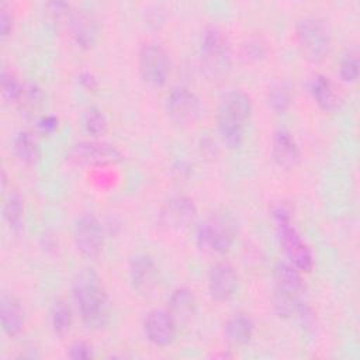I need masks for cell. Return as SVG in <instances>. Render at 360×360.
<instances>
[{
    "mask_svg": "<svg viewBox=\"0 0 360 360\" xmlns=\"http://www.w3.org/2000/svg\"><path fill=\"white\" fill-rule=\"evenodd\" d=\"M66 356L73 360H84L93 357V346L86 340H73L66 352Z\"/></svg>",
    "mask_w": 360,
    "mask_h": 360,
    "instance_id": "obj_30",
    "label": "cell"
},
{
    "mask_svg": "<svg viewBox=\"0 0 360 360\" xmlns=\"http://www.w3.org/2000/svg\"><path fill=\"white\" fill-rule=\"evenodd\" d=\"M42 98H44V96H42L41 89L35 83L27 82V83H22V89H21V93L18 96L15 105L18 107V110L21 112L32 114L42 104Z\"/></svg>",
    "mask_w": 360,
    "mask_h": 360,
    "instance_id": "obj_26",
    "label": "cell"
},
{
    "mask_svg": "<svg viewBox=\"0 0 360 360\" xmlns=\"http://www.w3.org/2000/svg\"><path fill=\"white\" fill-rule=\"evenodd\" d=\"M271 217L276 225L280 246L287 257V262L301 273L311 271L314 266L311 248L304 240L298 229L292 225L288 208L283 204H277L271 210Z\"/></svg>",
    "mask_w": 360,
    "mask_h": 360,
    "instance_id": "obj_3",
    "label": "cell"
},
{
    "mask_svg": "<svg viewBox=\"0 0 360 360\" xmlns=\"http://www.w3.org/2000/svg\"><path fill=\"white\" fill-rule=\"evenodd\" d=\"M166 111L174 124L180 127H190L201 118L202 103L188 87L176 86L167 94Z\"/></svg>",
    "mask_w": 360,
    "mask_h": 360,
    "instance_id": "obj_9",
    "label": "cell"
},
{
    "mask_svg": "<svg viewBox=\"0 0 360 360\" xmlns=\"http://www.w3.org/2000/svg\"><path fill=\"white\" fill-rule=\"evenodd\" d=\"M301 274L288 262H278L274 266V291L271 300L276 314L281 318H288L304 307L305 284Z\"/></svg>",
    "mask_w": 360,
    "mask_h": 360,
    "instance_id": "obj_4",
    "label": "cell"
},
{
    "mask_svg": "<svg viewBox=\"0 0 360 360\" xmlns=\"http://www.w3.org/2000/svg\"><path fill=\"white\" fill-rule=\"evenodd\" d=\"M13 150L15 158L27 165H35L41 158V149L37 138L28 131H20L13 141Z\"/></svg>",
    "mask_w": 360,
    "mask_h": 360,
    "instance_id": "obj_22",
    "label": "cell"
},
{
    "mask_svg": "<svg viewBox=\"0 0 360 360\" xmlns=\"http://www.w3.org/2000/svg\"><path fill=\"white\" fill-rule=\"evenodd\" d=\"M77 80L80 83L82 87H84L86 90H94L97 89V79L93 73L90 72H82L79 76H77Z\"/></svg>",
    "mask_w": 360,
    "mask_h": 360,
    "instance_id": "obj_34",
    "label": "cell"
},
{
    "mask_svg": "<svg viewBox=\"0 0 360 360\" xmlns=\"http://www.w3.org/2000/svg\"><path fill=\"white\" fill-rule=\"evenodd\" d=\"M266 56V46L259 41H248L242 46V58L248 62H259Z\"/></svg>",
    "mask_w": 360,
    "mask_h": 360,
    "instance_id": "obj_31",
    "label": "cell"
},
{
    "mask_svg": "<svg viewBox=\"0 0 360 360\" xmlns=\"http://www.w3.org/2000/svg\"><path fill=\"white\" fill-rule=\"evenodd\" d=\"M197 307V300L193 290L187 287H177L172 291L167 300V309L173 314L176 319L188 318L194 314Z\"/></svg>",
    "mask_w": 360,
    "mask_h": 360,
    "instance_id": "obj_23",
    "label": "cell"
},
{
    "mask_svg": "<svg viewBox=\"0 0 360 360\" xmlns=\"http://www.w3.org/2000/svg\"><path fill=\"white\" fill-rule=\"evenodd\" d=\"M82 127L87 135L97 138L105 134L108 128V120L105 114L97 107H89L82 114Z\"/></svg>",
    "mask_w": 360,
    "mask_h": 360,
    "instance_id": "obj_25",
    "label": "cell"
},
{
    "mask_svg": "<svg viewBox=\"0 0 360 360\" xmlns=\"http://www.w3.org/2000/svg\"><path fill=\"white\" fill-rule=\"evenodd\" d=\"M3 218L13 233L18 235L22 232L25 224V205L22 195L17 190L10 191L6 197L3 204Z\"/></svg>",
    "mask_w": 360,
    "mask_h": 360,
    "instance_id": "obj_20",
    "label": "cell"
},
{
    "mask_svg": "<svg viewBox=\"0 0 360 360\" xmlns=\"http://www.w3.org/2000/svg\"><path fill=\"white\" fill-rule=\"evenodd\" d=\"M129 280L139 292L150 291L158 281V264L148 253H136L129 262Z\"/></svg>",
    "mask_w": 360,
    "mask_h": 360,
    "instance_id": "obj_17",
    "label": "cell"
},
{
    "mask_svg": "<svg viewBox=\"0 0 360 360\" xmlns=\"http://www.w3.org/2000/svg\"><path fill=\"white\" fill-rule=\"evenodd\" d=\"M138 69L142 80L150 87H163L170 75L166 51L156 44H145L138 53Z\"/></svg>",
    "mask_w": 360,
    "mask_h": 360,
    "instance_id": "obj_10",
    "label": "cell"
},
{
    "mask_svg": "<svg viewBox=\"0 0 360 360\" xmlns=\"http://www.w3.org/2000/svg\"><path fill=\"white\" fill-rule=\"evenodd\" d=\"M0 87L3 98L8 103L15 104L18 100V96L22 89V83L17 79V76L7 69H3L0 73Z\"/></svg>",
    "mask_w": 360,
    "mask_h": 360,
    "instance_id": "obj_27",
    "label": "cell"
},
{
    "mask_svg": "<svg viewBox=\"0 0 360 360\" xmlns=\"http://www.w3.org/2000/svg\"><path fill=\"white\" fill-rule=\"evenodd\" d=\"M195 243L200 250L215 255H225L233 245V231L226 221L211 218L198 225Z\"/></svg>",
    "mask_w": 360,
    "mask_h": 360,
    "instance_id": "obj_11",
    "label": "cell"
},
{
    "mask_svg": "<svg viewBox=\"0 0 360 360\" xmlns=\"http://www.w3.org/2000/svg\"><path fill=\"white\" fill-rule=\"evenodd\" d=\"M72 323L73 316L70 307L63 300H56L49 309V325L52 332L59 338H65L69 335Z\"/></svg>",
    "mask_w": 360,
    "mask_h": 360,
    "instance_id": "obj_24",
    "label": "cell"
},
{
    "mask_svg": "<svg viewBox=\"0 0 360 360\" xmlns=\"http://www.w3.org/2000/svg\"><path fill=\"white\" fill-rule=\"evenodd\" d=\"M59 125V120L58 117L48 114V115H42L38 121H37V128L41 134L44 135H52Z\"/></svg>",
    "mask_w": 360,
    "mask_h": 360,
    "instance_id": "obj_33",
    "label": "cell"
},
{
    "mask_svg": "<svg viewBox=\"0 0 360 360\" xmlns=\"http://www.w3.org/2000/svg\"><path fill=\"white\" fill-rule=\"evenodd\" d=\"M72 297L86 328L101 330L108 326L112 315L111 301L94 271L83 270L76 276Z\"/></svg>",
    "mask_w": 360,
    "mask_h": 360,
    "instance_id": "obj_1",
    "label": "cell"
},
{
    "mask_svg": "<svg viewBox=\"0 0 360 360\" xmlns=\"http://www.w3.org/2000/svg\"><path fill=\"white\" fill-rule=\"evenodd\" d=\"M253 112L250 97L242 90L226 91L218 104L217 127L224 145L238 149L245 139V128Z\"/></svg>",
    "mask_w": 360,
    "mask_h": 360,
    "instance_id": "obj_2",
    "label": "cell"
},
{
    "mask_svg": "<svg viewBox=\"0 0 360 360\" xmlns=\"http://www.w3.org/2000/svg\"><path fill=\"white\" fill-rule=\"evenodd\" d=\"M201 68L211 80L224 79L232 66L231 46L224 32L217 27H208L201 38Z\"/></svg>",
    "mask_w": 360,
    "mask_h": 360,
    "instance_id": "obj_6",
    "label": "cell"
},
{
    "mask_svg": "<svg viewBox=\"0 0 360 360\" xmlns=\"http://www.w3.org/2000/svg\"><path fill=\"white\" fill-rule=\"evenodd\" d=\"M1 329L8 338H17L25 328V314L21 302L13 295L3 292L0 298Z\"/></svg>",
    "mask_w": 360,
    "mask_h": 360,
    "instance_id": "obj_18",
    "label": "cell"
},
{
    "mask_svg": "<svg viewBox=\"0 0 360 360\" xmlns=\"http://www.w3.org/2000/svg\"><path fill=\"white\" fill-rule=\"evenodd\" d=\"M359 72H360V63H359L357 53L350 51L340 60V65H339L340 79L346 83H354L359 79Z\"/></svg>",
    "mask_w": 360,
    "mask_h": 360,
    "instance_id": "obj_28",
    "label": "cell"
},
{
    "mask_svg": "<svg viewBox=\"0 0 360 360\" xmlns=\"http://www.w3.org/2000/svg\"><path fill=\"white\" fill-rule=\"evenodd\" d=\"M269 105L277 111V112H283L288 108L290 103H291V98H290V94L287 90L281 89V87H277V89H273L270 93H269Z\"/></svg>",
    "mask_w": 360,
    "mask_h": 360,
    "instance_id": "obj_29",
    "label": "cell"
},
{
    "mask_svg": "<svg viewBox=\"0 0 360 360\" xmlns=\"http://www.w3.org/2000/svg\"><path fill=\"white\" fill-rule=\"evenodd\" d=\"M271 158L274 163L284 170H292L300 165V148L288 129L280 128L274 132L271 139Z\"/></svg>",
    "mask_w": 360,
    "mask_h": 360,
    "instance_id": "obj_16",
    "label": "cell"
},
{
    "mask_svg": "<svg viewBox=\"0 0 360 360\" xmlns=\"http://www.w3.org/2000/svg\"><path fill=\"white\" fill-rule=\"evenodd\" d=\"M239 283V274L229 262H217L208 270V294L212 300L218 302L229 301L238 292Z\"/></svg>",
    "mask_w": 360,
    "mask_h": 360,
    "instance_id": "obj_13",
    "label": "cell"
},
{
    "mask_svg": "<svg viewBox=\"0 0 360 360\" xmlns=\"http://www.w3.org/2000/svg\"><path fill=\"white\" fill-rule=\"evenodd\" d=\"M146 340L156 347L172 345L177 336V319L167 308L150 309L142 322Z\"/></svg>",
    "mask_w": 360,
    "mask_h": 360,
    "instance_id": "obj_12",
    "label": "cell"
},
{
    "mask_svg": "<svg viewBox=\"0 0 360 360\" xmlns=\"http://www.w3.org/2000/svg\"><path fill=\"white\" fill-rule=\"evenodd\" d=\"M295 39L300 53L311 63H321L330 53V31L319 17H301L295 25Z\"/></svg>",
    "mask_w": 360,
    "mask_h": 360,
    "instance_id": "obj_5",
    "label": "cell"
},
{
    "mask_svg": "<svg viewBox=\"0 0 360 360\" xmlns=\"http://www.w3.org/2000/svg\"><path fill=\"white\" fill-rule=\"evenodd\" d=\"M72 236L75 246L83 256L89 259H96L101 255L105 233L103 224L94 214H80L73 222Z\"/></svg>",
    "mask_w": 360,
    "mask_h": 360,
    "instance_id": "obj_8",
    "label": "cell"
},
{
    "mask_svg": "<svg viewBox=\"0 0 360 360\" xmlns=\"http://www.w3.org/2000/svg\"><path fill=\"white\" fill-rule=\"evenodd\" d=\"M14 27V17L11 10L7 7V4L0 6V37L1 39H6L11 35Z\"/></svg>",
    "mask_w": 360,
    "mask_h": 360,
    "instance_id": "obj_32",
    "label": "cell"
},
{
    "mask_svg": "<svg viewBox=\"0 0 360 360\" xmlns=\"http://www.w3.org/2000/svg\"><path fill=\"white\" fill-rule=\"evenodd\" d=\"M197 217L194 201L184 195L169 198L160 210V221L169 229L180 231L190 226Z\"/></svg>",
    "mask_w": 360,
    "mask_h": 360,
    "instance_id": "obj_15",
    "label": "cell"
},
{
    "mask_svg": "<svg viewBox=\"0 0 360 360\" xmlns=\"http://www.w3.org/2000/svg\"><path fill=\"white\" fill-rule=\"evenodd\" d=\"M255 333V322L245 314L231 316L224 325V336L226 342L235 347H242L250 343Z\"/></svg>",
    "mask_w": 360,
    "mask_h": 360,
    "instance_id": "obj_19",
    "label": "cell"
},
{
    "mask_svg": "<svg viewBox=\"0 0 360 360\" xmlns=\"http://www.w3.org/2000/svg\"><path fill=\"white\" fill-rule=\"evenodd\" d=\"M66 158L77 166H107L124 160L122 152L115 145L98 139H84L72 143Z\"/></svg>",
    "mask_w": 360,
    "mask_h": 360,
    "instance_id": "obj_7",
    "label": "cell"
},
{
    "mask_svg": "<svg viewBox=\"0 0 360 360\" xmlns=\"http://www.w3.org/2000/svg\"><path fill=\"white\" fill-rule=\"evenodd\" d=\"M65 28L73 42L82 49H91L97 42L98 27L96 18L86 10L72 7Z\"/></svg>",
    "mask_w": 360,
    "mask_h": 360,
    "instance_id": "obj_14",
    "label": "cell"
},
{
    "mask_svg": "<svg viewBox=\"0 0 360 360\" xmlns=\"http://www.w3.org/2000/svg\"><path fill=\"white\" fill-rule=\"evenodd\" d=\"M309 91L314 101L322 111L330 112L338 107V96L329 77L319 73L315 75L309 82Z\"/></svg>",
    "mask_w": 360,
    "mask_h": 360,
    "instance_id": "obj_21",
    "label": "cell"
}]
</instances>
